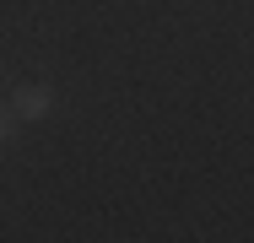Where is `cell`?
Returning a JSON list of instances; mask_svg holds the SVG:
<instances>
[{"instance_id": "1", "label": "cell", "mask_w": 254, "mask_h": 243, "mask_svg": "<svg viewBox=\"0 0 254 243\" xmlns=\"http://www.w3.org/2000/svg\"><path fill=\"white\" fill-rule=\"evenodd\" d=\"M49 87H22V92H16V114H22V119H38V114H49Z\"/></svg>"}, {"instance_id": "2", "label": "cell", "mask_w": 254, "mask_h": 243, "mask_svg": "<svg viewBox=\"0 0 254 243\" xmlns=\"http://www.w3.org/2000/svg\"><path fill=\"white\" fill-rule=\"evenodd\" d=\"M11 130H16V114H11V108H5V103H0V146L11 141Z\"/></svg>"}]
</instances>
